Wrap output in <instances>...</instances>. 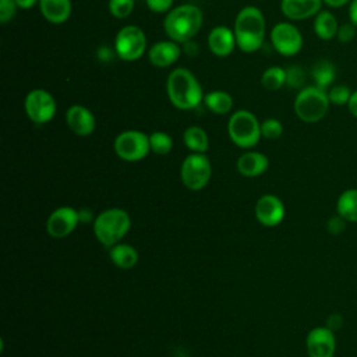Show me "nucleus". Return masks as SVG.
Returning a JSON list of instances; mask_svg holds the SVG:
<instances>
[{"label":"nucleus","mask_w":357,"mask_h":357,"mask_svg":"<svg viewBox=\"0 0 357 357\" xmlns=\"http://www.w3.org/2000/svg\"><path fill=\"white\" fill-rule=\"evenodd\" d=\"M135 6V0H109V13L119 20H124L131 15Z\"/></svg>","instance_id":"obj_29"},{"label":"nucleus","mask_w":357,"mask_h":357,"mask_svg":"<svg viewBox=\"0 0 357 357\" xmlns=\"http://www.w3.org/2000/svg\"><path fill=\"white\" fill-rule=\"evenodd\" d=\"M336 212L346 222L357 223V188L344 190L336 201Z\"/></svg>","instance_id":"obj_23"},{"label":"nucleus","mask_w":357,"mask_h":357,"mask_svg":"<svg viewBox=\"0 0 357 357\" xmlns=\"http://www.w3.org/2000/svg\"><path fill=\"white\" fill-rule=\"evenodd\" d=\"M79 222V215L70 206H63L52 212L47 219L46 229L52 237L61 238L68 236Z\"/></svg>","instance_id":"obj_13"},{"label":"nucleus","mask_w":357,"mask_h":357,"mask_svg":"<svg viewBox=\"0 0 357 357\" xmlns=\"http://www.w3.org/2000/svg\"><path fill=\"white\" fill-rule=\"evenodd\" d=\"M269 166L268 158L261 152H245L237 160L238 172L245 177L262 174Z\"/></svg>","instance_id":"obj_20"},{"label":"nucleus","mask_w":357,"mask_h":357,"mask_svg":"<svg viewBox=\"0 0 357 357\" xmlns=\"http://www.w3.org/2000/svg\"><path fill=\"white\" fill-rule=\"evenodd\" d=\"M322 4V0H280V11L291 21H301L315 17Z\"/></svg>","instance_id":"obj_18"},{"label":"nucleus","mask_w":357,"mask_h":357,"mask_svg":"<svg viewBox=\"0 0 357 357\" xmlns=\"http://www.w3.org/2000/svg\"><path fill=\"white\" fill-rule=\"evenodd\" d=\"M314 33L322 39V40H331L336 38L337 29H339V22L335 14L329 10H321L315 17L312 22Z\"/></svg>","instance_id":"obj_21"},{"label":"nucleus","mask_w":357,"mask_h":357,"mask_svg":"<svg viewBox=\"0 0 357 357\" xmlns=\"http://www.w3.org/2000/svg\"><path fill=\"white\" fill-rule=\"evenodd\" d=\"M205 106L215 114H226L233 109V96L226 91H211L204 96Z\"/></svg>","instance_id":"obj_24"},{"label":"nucleus","mask_w":357,"mask_h":357,"mask_svg":"<svg viewBox=\"0 0 357 357\" xmlns=\"http://www.w3.org/2000/svg\"><path fill=\"white\" fill-rule=\"evenodd\" d=\"M322 1H324V4H326L331 8H339L346 4H350L351 0H322Z\"/></svg>","instance_id":"obj_41"},{"label":"nucleus","mask_w":357,"mask_h":357,"mask_svg":"<svg viewBox=\"0 0 357 357\" xmlns=\"http://www.w3.org/2000/svg\"><path fill=\"white\" fill-rule=\"evenodd\" d=\"M149 145H151V151H153L155 153L166 155L173 148V139L167 132L155 131L149 135Z\"/></svg>","instance_id":"obj_28"},{"label":"nucleus","mask_w":357,"mask_h":357,"mask_svg":"<svg viewBox=\"0 0 357 357\" xmlns=\"http://www.w3.org/2000/svg\"><path fill=\"white\" fill-rule=\"evenodd\" d=\"M66 123L68 128L78 137L91 135L96 126L93 113L82 105H73L67 109Z\"/></svg>","instance_id":"obj_15"},{"label":"nucleus","mask_w":357,"mask_h":357,"mask_svg":"<svg viewBox=\"0 0 357 357\" xmlns=\"http://www.w3.org/2000/svg\"><path fill=\"white\" fill-rule=\"evenodd\" d=\"M255 216L264 226H276L279 225L284 218V206L283 202L272 195L266 194L262 195L255 205Z\"/></svg>","instance_id":"obj_16"},{"label":"nucleus","mask_w":357,"mask_h":357,"mask_svg":"<svg viewBox=\"0 0 357 357\" xmlns=\"http://www.w3.org/2000/svg\"><path fill=\"white\" fill-rule=\"evenodd\" d=\"M353 91L344 85V84H337V85H332L328 91V96H329V102L336 105V106H343L349 103L350 96H351Z\"/></svg>","instance_id":"obj_31"},{"label":"nucleus","mask_w":357,"mask_h":357,"mask_svg":"<svg viewBox=\"0 0 357 357\" xmlns=\"http://www.w3.org/2000/svg\"><path fill=\"white\" fill-rule=\"evenodd\" d=\"M131 225L127 212L119 208H112L103 211L93 223V230L96 238L107 247L117 244L128 231Z\"/></svg>","instance_id":"obj_5"},{"label":"nucleus","mask_w":357,"mask_h":357,"mask_svg":"<svg viewBox=\"0 0 357 357\" xmlns=\"http://www.w3.org/2000/svg\"><path fill=\"white\" fill-rule=\"evenodd\" d=\"M181 52H183V53H185L187 56L194 57V56H197V54H198V52H199L198 43H197L194 39L187 40V42L181 43Z\"/></svg>","instance_id":"obj_37"},{"label":"nucleus","mask_w":357,"mask_h":357,"mask_svg":"<svg viewBox=\"0 0 357 357\" xmlns=\"http://www.w3.org/2000/svg\"><path fill=\"white\" fill-rule=\"evenodd\" d=\"M17 10L15 0H0V22L7 24L15 15Z\"/></svg>","instance_id":"obj_34"},{"label":"nucleus","mask_w":357,"mask_h":357,"mask_svg":"<svg viewBox=\"0 0 357 357\" xmlns=\"http://www.w3.org/2000/svg\"><path fill=\"white\" fill-rule=\"evenodd\" d=\"M328 91L317 85H307L301 88L294 98V113L304 123H317L322 120L329 109Z\"/></svg>","instance_id":"obj_4"},{"label":"nucleus","mask_w":357,"mask_h":357,"mask_svg":"<svg viewBox=\"0 0 357 357\" xmlns=\"http://www.w3.org/2000/svg\"><path fill=\"white\" fill-rule=\"evenodd\" d=\"M283 126L278 119H266L261 123V134L266 139H276L282 135Z\"/></svg>","instance_id":"obj_32"},{"label":"nucleus","mask_w":357,"mask_h":357,"mask_svg":"<svg viewBox=\"0 0 357 357\" xmlns=\"http://www.w3.org/2000/svg\"><path fill=\"white\" fill-rule=\"evenodd\" d=\"M356 33H357V26L349 21V22L339 25L336 38L340 43H349L356 38Z\"/></svg>","instance_id":"obj_33"},{"label":"nucleus","mask_w":357,"mask_h":357,"mask_svg":"<svg viewBox=\"0 0 357 357\" xmlns=\"http://www.w3.org/2000/svg\"><path fill=\"white\" fill-rule=\"evenodd\" d=\"M183 139H184L185 146L188 149H191L192 152L205 153L208 151V146H209L208 134L205 132L204 128H201L198 126L188 127L183 134Z\"/></svg>","instance_id":"obj_25"},{"label":"nucleus","mask_w":357,"mask_h":357,"mask_svg":"<svg viewBox=\"0 0 357 357\" xmlns=\"http://www.w3.org/2000/svg\"><path fill=\"white\" fill-rule=\"evenodd\" d=\"M233 32L236 45L241 52H257L264 45L266 35V24L262 11L255 6L243 7L236 15Z\"/></svg>","instance_id":"obj_1"},{"label":"nucleus","mask_w":357,"mask_h":357,"mask_svg":"<svg viewBox=\"0 0 357 357\" xmlns=\"http://www.w3.org/2000/svg\"><path fill=\"white\" fill-rule=\"evenodd\" d=\"M269 39L273 49L284 56H296L303 49V35L300 29L291 22H278L269 32Z\"/></svg>","instance_id":"obj_9"},{"label":"nucleus","mask_w":357,"mask_h":357,"mask_svg":"<svg viewBox=\"0 0 357 357\" xmlns=\"http://www.w3.org/2000/svg\"><path fill=\"white\" fill-rule=\"evenodd\" d=\"M206 45L216 57L230 56L234 47L237 46L233 29L225 25H218L209 31L206 38Z\"/></svg>","instance_id":"obj_17"},{"label":"nucleus","mask_w":357,"mask_h":357,"mask_svg":"<svg viewBox=\"0 0 357 357\" xmlns=\"http://www.w3.org/2000/svg\"><path fill=\"white\" fill-rule=\"evenodd\" d=\"M349 21L357 26V0H351L349 4Z\"/></svg>","instance_id":"obj_40"},{"label":"nucleus","mask_w":357,"mask_h":357,"mask_svg":"<svg viewBox=\"0 0 357 357\" xmlns=\"http://www.w3.org/2000/svg\"><path fill=\"white\" fill-rule=\"evenodd\" d=\"M181 45L172 40H159L148 49V60L153 67L166 68L173 66L181 56Z\"/></svg>","instance_id":"obj_14"},{"label":"nucleus","mask_w":357,"mask_h":357,"mask_svg":"<svg viewBox=\"0 0 357 357\" xmlns=\"http://www.w3.org/2000/svg\"><path fill=\"white\" fill-rule=\"evenodd\" d=\"M308 357H333L336 350L335 333L328 326L311 329L305 339Z\"/></svg>","instance_id":"obj_12"},{"label":"nucleus","mask_w":357,"mask_h":357,"mask_svg":"<svg viewBox=\"0 0 357 357\" xmlns=\"http://www.w3.org/2000/svg\"><path fill=\"white\" fill-rule=\"evenodd\" d=\"M18 8H22V10H29L32 8L35 4H39V0H15Z\"/></svg>","instance_id":"obj_42"},{"label":"nucleus","mask_w":357,"mask_h":357,"mask_svg":"<svg viewBox=\"0 0 357 357\" xmlns=\"http://www.w3.org/2000/svg\"><path fill=\"white\" fill-rule=\"evenodd\" d=\"M114 151L127 162L141 160L151 151L149 135L138 130L123 131L114 139Z\"/></svg>","instance_id":"obj_8"},{"label":"nucleus","mask_w":357,"mask_h":357,"mask_svg":"<svg viewBox=\"0 0 357 357\" xmlns=\"http://www.w3.org/2000/svg\"><path fill=\"white\" fill-rule=\"evenodd\" d=\"M113 54H116L114 49H113V52H112L107 46H102V47L98 49V56H99V59L103 60V61H109V60L113 57Z\"/></svg>","instance_id":"obj_38"},{"label":"nucleus","mask_w":357,"mask_h":357,"mask_svg":"<svg viewBox=\"0 0 357 357\" xmlns=\"http://www.w3.org/2000/svg\"><path fill=\"white\" fill-rule=\"evenodd\" d=\"M230 139L240 148H252L258 144L261 134V123L250 110H236L227 123Z\"/></svg>","instance_id":"obj_6"},{"label":"nucleus","mask_w":357,"mask_h":357,"mask_svg":"<svg viewBox=\"0 0 357 357\" xmlns=\"http://www.w3.org/2000/svg\"><path fill=\"white\" fill-rule=\"evenodd\" d=\"M347 109H349L350 114L357 119V89L353 91V93L350 96V100L347 103Z\"/></svg>","instance_id":"obj_39"},{"label":"nucleus","mask_w":357,"mask_h":357,"mask_svg":"<svg viewBox=\"0 0 357 357\" xmlns=\"http://www.w3.org/2000/svg\"><path fill=\"white\" fill-rule=\"evenodd\" d=\"M344 227H346V220L339 215L331 218L328 222V231H331L332 234L342 233L344 230Z\"/></svg>","instance_id":"obj_36"},{"label":"nucleus","mask_w":357,"mask_h":357,"mask_svg":"<svg viewBox=\"0 0 357 357\" xmlns=\"http://www.w3.org/2000/svg\"><path fill=\"white\" fill-rule=\"evenodd\" d=\"M173 1L174 0H145L148 8L153 13H158V14H163V13L170 11L172 6H173Z\"/></svg>","instance_id":"obj_35"},{"label":"nucleus","mask_w":357,"mask_h":357,"mask_svg":"<svg viewBox=\"0 0 357 357\" xmlns=\"http://www.w3.org/2000/svg\"><path fill=\"white\" fill-rule=\"evenodd\" d=\"M311 78L314 81V85L326 91L329 86L333 85L336 78L335 64L326 59L318 60L311 68Z\"/></svg>","instance_id":"obj_22"},{"label":"nucleus","mask_w":357,"mask_h":357,"mask_svg":"<svg viewBox=\"0 0 357 357\" xmlns=\"http://www.w3.org/2000/svg\"><path fill=\"white\" fill-rule=\"evenodd\" d=\"M212 174V166L209 159L204 153L188 155L181 165V180L190 190L204 188Z\"/></svg>","instance_id":"obj_11"},{"label":"nucleus","mask_w":357,"mask_h":357,"mask_svg":"<svg viewBox=\"0 0 357 357\" xmlns=\"http://www.w3.org/2000/svg\"><path fill=\"white\" fill-rule=\"evenodd\" d=\"M24 107L29 120L36 124H45L50 121L57 110L53 95L42 88L32 89L26 93Z\"/></svg>","instance_id":"obj_10"},{"label":"nucleus","mask_w":357,"mask_h":357,"mask_svg":"<svg viewBox=\"0 0 357 357\" xmlns=\"http://www.w3.org/2000/svg\"><path fill=\"white\" fill-rule=\"evenodd\" d=\"M261 84L266 91H278L286 85V70L279 66L268 67L261 77Z\"/></svg>","instance_id":"obj_27"},{"label":"nucleus","mask_w":357,"mask_h":357,"mask_svg":"<svg viewBox=\"0 0 357 357\" xmlns=\"http://www.w3.org/2000/svg\"><path fill=\"white\" fill-rule=\"evenodd\" d=\"M307 79V74L301 66L293 64L289 68H286V85L293 89H301L304 88Z\"/></svg>","instance_id":"obj_30"},{"label":"nucleus","mask_w":357,"mask_h":357,"mask_svg":"<svg viewBox=\"0 0 357 357\" xmlns=\"http://www.w3.org/2000/svg\"><path fill=\"white\" fill-rule=\"evenodd\" d=\"M204 24V14L197 4L184 3L166 13L163 29L169 39L184 43L197 36Z\"/></svg>","instance_id":"obj_2"},{"label":"nucleus","mask_w":357,"mask_h":357,"mask_svg":"<svg viewBox=\"0 0 357 357\" xmlns=\"http://www.w3.org/2000/svg\"><path fill=\"white\" fill-rule=\"evenodd\" d=\"M38 6L42 17L54 25L64 24L73 11L71 0H39Z\"/></svg>","instance_id":"obj_19"},{"label":"nucleus","mask_w":357,"mask_h":357,"mask_svg":"<svg viewBox=\"0 0 357 357\" xmlns=\"http://www.w3.org/2000/svg\"><path fill=\"white\" fill-rule=\"evenodd\" d=\"M146 35L137 25H124L114 36L113 49L116 56L124 61H135L146 52Z\"/></svg>","instance_id":"obj_7"},{"label":"nucleus","mask_w":357,"mask_h":357,"mask_svg":"<svg viewBox=\"0 0 357 357\" xmlns=\"http://www.w3.org/2000/svg\"><path fill=\"white\" fill-rule=\"evenodd\" d=\"M110 259L119 268H132L138 261V254L134 247L128 244H114L110 250Z\"/></svg>","instance_id":"obj_26"},{"label":"nucleus","mask_w":357,"mask_h":357,"mask_svg":"<svg viewBox=\"0 0 357 357\" xmlns=\"http://www.w3.org/2000/svg\"><path fill=\"white\" fill-rule=\"evenodd\" d=\"M166 93L170 103L180 110L195 109L205 96L197 77L183 67L170 71L166 81Z\"/></svg>","instance_id":"obj_3"}]
</instances>
